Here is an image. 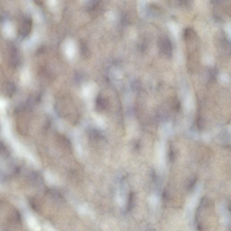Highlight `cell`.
<instances>
[{
	"mask_svg": "<svg viewBox=\"0 0 231 231\" xmlns=\"http://www.w3.org/2000/svg\"><path fill=\"white\" fill-rule=\"evenodd\" d=\"M184 38L187 45L188 52V65L191 67V69L194 68L198 62L197 52L199 49V39L195 32L191 28H187L184 32Z\"/></svg>",
	"mask_w": 231,
	"mask_h": 231,
	"instance_id": "1",
	"label": "cell"
},
{
	"mask_svg": "<svg viewBox=\"0 0 231 231\" xmlns=\"http://www.w3.org/2000/svg\"><path fill=\"white\" fill-rule=\"evenodd\" d=\"M158 46L161 53L166 58H171L173 55L172 42L168 37L162 36L158 40Z\"/></svg>",
	"mask_w": 231,
	"mask_h": 231,
	"instance_id": "2",
	"label": "cell"
},
{
	"mask_svg": "<svg viewBox=\"0 0 231 231\" xmlns=\"http://www.w3.org/2000/svg\"><path fill=\"white\" fill-rule=\"evenodd\" d=\"M32 27V20L29 18H26L23 21L22 26L19 29V34L21 37H25L28 35L31 32Z\"/></svg>",
	"mask_w": 231,
	"mask_h": 231,
	"instance_id": "3",
	"label": "cell"
},
{
	"mask_svg": "<svg viewBox=\"0 0 231 231\" xmlns=\"http://www.w3.org/2000/svg\"><path fill=\"white\" fill-rule=\"evenodd\" d=\"M11 62L13 66L16 65L18 62V56L17 50L15 49L11 50Z\"/></svg>",
	"mask_w": 231,
	"mask_h": 231,
	"instance_id": "4",
	"label": "cell"
},
{
	"mask_svg": "<svg viewBox=\"0 0 231 231\" xmlns=\"http://www.w3.org/2000/svg\"><path fill=\"white\" fill-rule=\"evenodd\" d=\"M15 88V85L13 83H9L7 86V92L8 95L11 96L14 92Z\"/></svg>",
	"mask_w": 231,
	"mask_h": 231,
	"instance_id": "5",
	"label": "cell"
},
{
	"mask_svg": "<svg viewBox=\"0 0 231 231\" xmlns=\"http://www.w3.org/2000/svg\"><path fill=\"white\" fill-rule=\"evenodd\" d=\"M197 127L198 129L200 130L202 129L204 126V121H203V119L201 117H199L197 118Z\"/></svg>",
	"mask_w": 231,
	"mask_h": 231,
	"instance_id": "6",
	"label": "cell"
},
{
	"mask_svg": "<svg viewBox=\"0 0 231 231\" xmlns=\"http://www.w3.org/2000/svg\"><path fill=\"white\" fill-rule=\"evenodd\" d=\"M196 182V178H193L191 179V180L189 182L188 185V189H191L192 188L194 187V186H195Z\"/></svg>",
	"mask_w": 231,
	"mask_h": 231,
	"instance_id": "7",
	"label": "cell"
},
{
	"mask_svg": "<svg viewBox=\"0 0 231 231\" xmlns=\"http://www.w3.org/2000/svg\"><path fill=\"white\" fill-rule=\"evenodd\" d=\"M169 159L171 161H173L174 160V152L173 151V149L171 148H170L169 153Z\"/></svg>",
	"mask_w": 231,
	"mask_h": 231,
	"instance_id": "8",
	"label": "cell"
},
{
	"mask_svg": "<svg viewBox=\"0 0 231 231\" xmlns=\"http://www.w3.org/2000/svg\"><path fill=\"white\" fill-rule=\"evenodd\" d=\"M133 194H131L130 196V202H129V208L131 209L133 205Z\"/></svg>",
	"mask_w": 231,
	"mask_h": 231,
	"instance_id": "9",
	"label": "cell"
},
{
	"mask_svg": "<svg viewBox=\"0 0 231 231\" xmlns=\"http://www.w3.org/2000/svg\"><path fill=\"white\" fill-rule=\"evenodd\" d=\"M162 197L164 200H168L169 198V194L166 191L164 192V193L162 194Z\"/></svg>",
	"mask_w": 231,
	"mask_h": 231,
	"instance_id": "10",
	"label": "cell"
},
{
	"mask_svg": "<svg viewBox=\"0 0 231 231\" xmlns=\"http://www.w3.org/2000/svg\"><path fill=\"white\" fill-rule=\"evenodd\" d=\"M155 231V230H154V229H151V230H149V231Z\"/></svg>",
	"mask_w": 231,
	"mask_h": 231,
	"instance_id": "11",
	"label": "cell"
}]
</instances>
